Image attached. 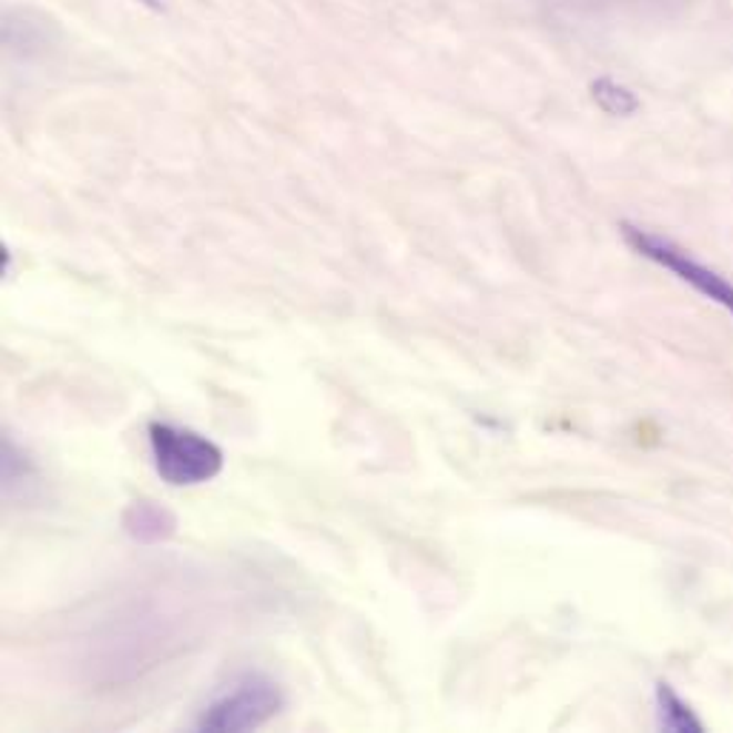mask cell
Here are the masks:
<instances>
[{
    "label": "cell",
    "mask_w": 733,
    "mask_h": 733,
    "mask_svg": "<svg viewBox=\"0 0 733 733\" xmlns=\"http://www.w3.org/2000/svg\"><path fill=\"white\" fill-rule=\"evenodd\" d=\"M149 446H152L154 468L169 486H201L223 471L221 446L192 428L152 423Z\"/></svg>",
    "instance_id": "1"
},
{
    "label": "cell",
    "mask_w": 733,
    "mask_h": 733,
    "mask_svg": "<svg viewBox=\"0 0 733 733\" xmlns=\"http://www.w3.org/2000/svg\"><path fill=\"white\" fill-rule=\"evenodd\" d=\"M283 707V691L266 673H246L217 693L197 716L201 731H254L274 720Z\"/></svg>",
    "instance_id": "2"
},
{
    "label": "cell",
    "mask_w": 733,
    "mask_h": 733,
    "mask_svg": "<svg viewBox=\"0 0 733 733\" xmlns=\"http://www.w3.org/2000/svg\"><path fill=\"white\" fill-rule=\"evenodd\" d=\"M622 237H625V243L633 252L648 257V261L656 263V266L668 268V272L676 274L682 283L696 288L702 297H707V301L725 308L727 314H733V283L725 281L720 272L702 266L700 261H693L685 248H680L673 241L662 237V234L648 232V228L622 223Z\"/></svg>",
    "instance_id": "3"
},
{
    "label": "cell",
    "mask_w": 733,
    "mask_h": 733,
    "mask_svg": "<svg viewBox=\"0 0 733 733\" xmlns=\"http://www.w3.org/2000/svg\"><path fill=\"white\" fill-rule=\"evenodd\" d=\"M126 531L132 533L138 542H157L172 537L174 531V517L152 500L134 502L126 511Z\"/></svg>",
    "instance_id": "4"
},
{
    "label": "cell",
    "mask_w": 733,
    "mask_h": 733,
    "mask_svg": "<svg viewBox=\"0 0 733 733\" xmlns=\"http://www.w3.org/2000/svg\"><path fill=\"white\" fill-rule=\"evenodd\" d=\"M656 716H660V727L665 731H676V733H700L702 722L696 720V713L691 711L685 700H682L680 693L673 691L668 682H660L656 685Z\"/></svg>",
    "instance_id": "5"
},
{
    "label": "cell",
    "mask_w": 733,
    "mask_h": 733,
    "mask_svg": "<svg viewBox=\"0 0 733 733\" xmlns=\"http://www.w3.org/2000/svg\"><path fill=\"white\" fill-rule=\"evenodd\" d=\"M591 98L593 103L611 118H631L640 109V98L622 83L611 81V78H600L591 83Z\"/></svg>",
    "instance_id": "6"
},
{
    "label": "cell",
    "mask_w": 733,
    "mask_h": 733,
    "mask_svg": "<svg viewBox=\"0 0 733 733\" xmlns=\"http://www.w3.org/2000/svg\"><path fill=\"white\" fill-rule=\"evenodd\" d=\"M143 3H149V7H154V9H161L157 3H154V0H143Z\"/></svg>",
    "instance_id": "7"
}]
</instances>
